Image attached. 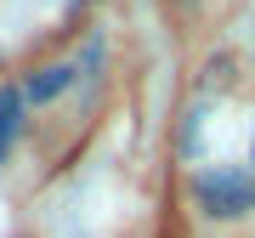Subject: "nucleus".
Listing matches in <instances>:
<instances>
[{
	"label": "nucleus",
	"instance_id": "3",
	"mask_svg": "<svg viewBox=\"0 0 255 238\" xmlns=\"http://www.w3.org/2000/svg\"><path fill=\"white\" fill-rule=\"evenodd\" d=\"M17 125H23V91H0V159H6Z\"/></svg>",
	"mask_w": 255,
	"mask_h": 238
},
{
	"label": "nucleus",
	"instance_id": "1",
	"mask_svg": "<svg viewBox=\"0 0 255 238\" xmlns=\"http://www.w3.org/2000/svg\"><path fill=\"white\" fill-rule=\"evenodd\" d=\"M199 199L210 204V216H244L250 204H255V187L250 182H199Z\"/></svg>",
	"mask_w": 255,
	"mask_h": 238
},
{
	"label": "nucleus",
	"instance_id": "4",
	"mask_svg": "<svg viewBox=\"0 0 255 238\" xmlns=\"http://www.w3.org/2000/svg\"><path fill=\"white\" fill-rule=\"evenodd\" d=\"M176 6H193V0H176Z\"/></svg>",
	"mask_w": 255,
	"mask_h": 238
},
{
	"label": "nucleus",
	"instance_id": "2",
	"mask_svg": "<svg viewBox=\"0 0 255 238\" xmlns=\"http://www.w3.org/2000/svg\"><path fill=\"white\" fill-rule=\"evenodd\" d=\"M74 80V68L68 63H57V68H40L34 80H28V91H23V102H46V97H57L63 85Z\"/></svg>",
	"mask_w": 255,
	"mask_h": 238
}]
</instances>
